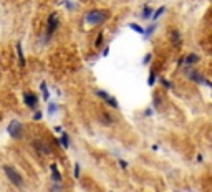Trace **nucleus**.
Wrapping results in <instances>:
<instances>
[{"mask_svg": "<svg viewBox=\"0 0 212 192\" xmlns=\"http://www.w3.org/2000/svg\"><path fill=\"white\" fill-rule=\"evenodd\" d=\"M109 13L106 12V10H91V12H88L86 15H84V20H86L90 25H100V23H103L106 18H108Z\"/></svg>", "mask_w": 212, "mask_h": 192, "instance_id": "f257e3e1", "label": "nucleus"}, {"mask_svg": "<svg viewBox=\"0 0 212 192\" xmlns=\"http://www.w3.org/2000/svg\"><path fill=\"white\" fill-rule=\"evenodd\" d=\"M3 172L7 174L8 181H10V182H12L15 187H18V189H22V187H23V179H22V176H20V174L17 172V171L13 169L12 166H5V167H3Z\"/></svg>", "mask_w": 212, "mask_h": 192, "instance_id": "f03ea898", "label": "nucleus"}, {"mask_svg": "<svg viewBox=\"0 0 212 192\" xmlns=\"http://www.w3.org/2000/svg\"><path fill=\"white\" fill-rule=\"evenodd\" d=\"M7 131H8V134L12 136V138H15V139H22V136H23V126H22V123L17 121V119L10 121Z\"/></svg>", "mask_w": 212, "mask_h": 192, "instance_id": "7ed1b4c3", "label": "nucleus"}, {"mask_svg": "<svg viewBox=\"0 0 212 192\" xmlns=\"http://www.w3.org/2000/svg\"><path fill=\"white\" fill-rule=\"evenodd\" d=\"M56 28H58V17L53 13V15L48 17V22H47V33H45V38H47V41L51 38V35L56 32Z\"/></svg>", "mask_w": 212, "mask_h": 192, "instance_id": "20e7f679", "label": "nucleus"}, {"mask_svg": "<svg viewBox=\"0 0 212 192\" xmlns=\"http://www.w3.org/2000/svg\"><path fill=\"white\" fill-rule=\"evenodd\" d=\"M184 73H186V76L189 80H192L194 83H206L207 86H210V83H209V80L207 78H204L202 75H200L199 71H197V70H189V68H186L184 70Z\"/></svg>", "mask_w": 212, "mask_h": 192, "instance_id": "39448f33", "label": "nucleus"}, {"mask_svg": "<svg viewBox=\"0 0 212 192\" xmlns=\"http://www.w3.org/2000/svg\"><path fill=\"white\" fill-rule=\"evenodd\" d=\"M23 101H25V104L30 108V109H35L37 104H38V98L35 96V93H31V91H27L25 95H23Z\"/></svg>", "mask_w": 212, "mask_h": 192, "instance_id": "423d86ee", "label": "nucleus"}, {"mask_svg": "<svg viewBox=\"0 0 212 192\" xmlns=\"http://www.w3.org/2000/svg\"><path fill=\"white\" fill-rule=\"evenodd\" d=\"M200 60V57L199 55H196V53H190V55H187V57H184L181 61H179V65H182V63H186L187 65H194V63H197V61Z\"/></svg>", "mask_w": 212, "mask_h": 192, "instance_id": "0eeeda50", "label": "nucleus"}, {"mask_svg": "<svg viewBox=\"0 0 212 192\" xmlns=\"http://www.w3.org/2000/svg\"><path fill=\"white\" fill-rule=\"evenodd\" d=\"M51 179L55 181L56 184L58 182H61V174H60V171H58V166H56V164H51Z\"/></svg>", "mask_w": 212, "mask_h": 192, "instance_id": "6e6552de", "label": "nucleus"}, {"mask_svg": "<svg viewBox=\"0 0 212 192\" xmlns=\"http://www.w3.org/2000/svg\"><path fill=\"white\" fill-rule=\"evenodd\" d=\"M17 57H18V65L20 68H23L25 66V57H23V51H22V43H17Z\"/></svg>", "mask_w": 212, "mask_h": 192, "instance_id": "1a4fd4ad", "label": "nucleus"}, {"mask_svg": "<svg viewBox=\"0 0 212 192\" xmlns=\"http://www.w3.org/2000/svg\"><path fill=\"white\" fill-rule=\"evenodd\" d=\"M33 146L37 148V151H41L43 154H50V149H48V146L45 144V142H41V141H33Z\"/></svg>", "mask_w": 212, "mask_h": 192, "instance_id": "9d476101", "label": "nucleus"}, {"mask_svg": "<svg viewBox=\"0 0 212 192\" xmlns=\"http://www.w3.org/2000/svg\"><path fill=\"white\" fill-rule=\"evenodd\" d=\"M60 144H61L63 149H68V146H70V138H68V134H66V132H63V134L60 136Z\"/></svg>", "mask_w": 212, "mask_h": 192, "instance_id": "9b49d317", "label": "nucleus"}, {"mask_svg": "<svg viewBox=\"0 0 212 192\" xmlns=\"http://www.w3.org/2000/svg\"><path fill=\"white\" fill-rule=\"evenodd\" d=\"M40 89H41V95H43V99L45 101H48L50 99V91H48V86H47V83H40Z\"/></svg>", "mask_w": 212, "mask_h": 192, "instance_id": "f8f14e48", "label": "nucleus"}, {"mask_svg": "<svg viewBox=\"0 0 212 192\" xmlns=\"http://www.w3.org/2000/svg\"><path fill=\"white\" fill-rule=\"evenodd\" d=\"M171 40H172V43H176V45L181 43V35H179L177 30H172L171 32Z\"/></svg>", "mask_w": 212, "mask_h": 192, "instance_id": "ddd939ff", "label": "nucleus"}, {"mask_svg": "<svg viewBox=\"0 0 212 192\" xmlns=\"http://www.w3.org/2000/svg\"><path fill=\"white\" fill-rule=\"evenodd\" d=\"M151 15H153V8L146 5V7L143 8V13H141V17H143V18L146 20V18H151Z\"/></svg>", "mask_w": 212, "mask_h": 192, "instance_id": "4468645a", "label": "nucleus"}, {"mask_svg": "<svg viewBox=\"0 0 212 192\" xmlns=\"http://www.w3.org/2000/svg\"><path fill=\"white\" fill-rule=\"evenodd\" d=\"M164 12H166V7H161V8H157L156 12H154L153 15H151V18H153V20H157V18H159V17H161Z\"/></svg>", "mask_w": 212, "mask_h": 192, "instance_id": "2eb2a0df", "label": "nucleus"}, {"mask_svg": "<svg viewBox=\"0 0 212 192\" xmlns=\"http://www.w3.org/2000/svg\"><path fill=\"white\" fill-rule=\"evenodd\" d=\"M129 28H131V30H134L136 33H141V35L144 33V28H141V27L137 25V23H129Z\"/></svg>", "mask_w": 212, "mask_h": 192, "instance_id": "dca6fc26", "label": "nucleus"}, {"mask_svg": "<svg viewBox=\"0 0 212 192\" xmlns=\"http://www.w3.org/2000/svg\"><path fill=\"white\" fill-rule=\"evenodd\" d=\"M101 45H103V32H100V33H98L96 40H94V47H96V48H100Z\"/></svg>", "mask_w": 212, "mask_h": 192, "instance_id": "f3484780", "label": "nucleus"}, {"mask_svg": "<svg viewBox=\"0 0 212 192\" xmlns=\"http://www.w3.org/2000/svg\"><path fill=\"white\" fill-rule=\"evenodd\" d=\"M154 81H156V71H154V70H151V71H149V78H147V83H149V86H153Z\"/></svg>", "mask_w": 212, "mask_h": 192, "instance_id": "a211bd4d", "label": "nucleus"}, {"mask_svg": "<svg viewBox=\"0 0 212 192\" xmlns=\"http://www.w3.org/2000/svg\"><path fill=\"white\" fill-rule=\"evenodd\" d=\"M96 96H100L103 101H106V99L109 98V95H108L106 91H103V89H96Z\"/></svg>", "mask_w": 212, "mask_h": 192, "instance_id": "6ab92c4d", "label": "nucleus"}, {"mask_svg": "<svg viewBox=\"0 0 212 192\" xmlns=\"http://www.w3.org/2000/svg\"><path fill=\"white\" fill-rule=\"evenodd\" d=\"M154 30H156V25H151L149 27V28H146V30H144V37H151V35H153L154 33Z\"/></svg>", "mask_w": 212, "mask_h": 192, "instance_id": "aec40b11", "label": "nucleus"}, {"mask_svg": "<svg viewBox=\"0 0 212 192\" xmlns=\"http://www.w3.org/2000/svg\"><path fill=\"white\" fill-rule=\"evenodd\" d=\"M106 103H108V104H109V106H111V108H118V101H116V99H114V98H113V96H109L108 99H106Z\"/></svg>", "mask_w": 212, "mask_h": 192, "instance_id": "412c9836", "label": "nucleus"}, {"mask_svg": "<svg viewBox=\"0 0 212 192\" xmlns=\"http://www.w3.org/2000/svg\"><path fill=\"white\" fill-rule=\"evenodd\" d=\"M73 177H76V179L80 177V164H78V162L75 164V171H73Z\"/></svg>", "mask_w": 212, "mask_h": 192, "instance_id": "4be33fe9", "label": "nucleus"}, {"mask_svg": "<svg viewBox=\"0 0 212 192\" xmlns=\"http://www.w3.org/2000/svg\"><path fill=\"white\" fill-rule=\"evenodd\" d=\"M55 111H56V104H55V103H51L50 106H48V113H50V114H53Z\"/></svg>", "mask_w": 212, "mask_h": 192, "instance_id": "5701e85b", "label": "nucleus"}, {"mask_svg": "<svg viewBox=\"0 0 212 192\" xmlns=\"http://www.w3.org/2000/svg\"><path fill=\"white\" fill-rule=\"evenodd\" d=\"M151 57H153V55H151V53H147V55H146V57H144V60H143V63H144V65H146V63H149V61H151Z\"/></svg>", "mask_w": 212, "mask_h": 192, "instance_id": "b1692460", "label": "nucleus"}, {"mask_svg": "<svg viewBox=\"0 0 212 192\" xmlns=\"http://www.w3.org/2000/svg\"><path fill=\"white\" fill-rule=\"evenodd\" d=\"M161 83H162V85H164V86H166V88H171V83H169V81H167V80H164V78H161Z\"/></svg>", "mask_w": 212, "mask_h": 192, "instance_id": "393cba45", "label": "nucleus"}, {"mask_svg": "<svg viewBox=\"0 0 212 192\" xmlns=\"http://www.w3.org/2000/svg\"><path fill=\"white\" fill-rule=\"evenodd\" d=\"M33 119H35V121H38V119H41V113H40V111H37V113H35V114H33Z\"/></svg>", "mask_w": 212, "mask_h": 192, "instance_id": "a878e982", "label": "nucleus"}, {"mask_svg": "<svg viewBox=\"0 0 212 192\" xmlns=\"http://www.w3.org/2000/svg\"><path fill=\"white\" fill-rule=\"evenodd\" d=\"M119 164H121L123 169H126V167H128V162H126V161H123V159H119Z\"/></svg>", "mask_w": 212, "mask_h": 192, "instance_id": "bb28decb", "label": "nucleus"}, {"mask_svg": "<svg viewBox=\"0 0 212 192\" xmlns=\"http://www.w3.org/2000/svg\"><path fill=\"white\" fill-rule=\"evenodd\" d=\"M108 55H109V47H106L103 50V57H108Z\"/></svg>", "mask_w": 212, "mask_h": 192, "instance_id": "cd10ccee", "label": "nucleus"}]
</instances>
